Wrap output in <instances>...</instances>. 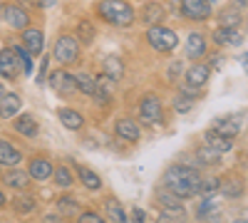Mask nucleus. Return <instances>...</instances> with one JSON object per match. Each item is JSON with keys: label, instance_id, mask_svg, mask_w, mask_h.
Returning a JSON list of instances; mask_svg holds the SVG:
<instances>
[{"label": "nucleus", "instance_id": "c9c22d12", "mask_svg": "<svg viewBox=\"0 0 248 223\" xmlns=\"http://www.w3.org/2000/svg\"><path fill=\"white\" fill-rule=\"evenodd\" d=\"M154 198H156V206H159V208H169V206H181V198H179L176 193H171L169 189H164V186H159V189H156Z\"/></svg>", "mask_w": 248, "mask_h": 223}, {"label": "nucleus", "instance_id": "423d86ee", "mask_svg": "<svg viewBox=\"0 0 248 223\" xmlns=\"http://www.w3.org/2000/svg\"><path fill=\"white\" fill-rule=\"evenodd\" d=\"M0 17H3V23L13 30H25L30 25V13L20 3H3L0 5Z\"/></svg>", "mask_w": 248, "mask_h": 223}, {"label": "nucleus", "instance_id": "c03bdc74", "mask_svg": "<svg viewBox=\"0 0 248 223\" xmlns=\"http://www.w3.org/2000/svg\"><path fill=\"white\" fill-rule=\"evenodd\" d=\"M132 218L134 221H144V218H147V213H144L141 208H132Z\"/></svg>", "mask_w": 248, "mask_h": 223}, {"label": "nucleus", "instance_id": "4c0bfd02", "mask_svg": "<svg viewBox=\"0 0 248 223\" xmlns=\"http://www.w3.org/2000/svg\"><path fill=\"white\" fill-rule=\"evenodd\" d=\"M218 191H221V178H216V176L201 178V189H199V196L201 198H214Z\"/></svg>", "mask_w": 248, "mask_h": 223}, {"label": "nucleus", "instance_id": "de8ad7c7", "mask_svg": "<svg viewBox=\"0 0 248 223\" xmlns=\"http://www.w3.org/2000/svg\"><path fill=\"white\" fill-rule=\"evenodd\" d=\"M5 204H8V198H5V191H3V189H0V208H3Z\"/></svg>", "mask_w": 248, "mask_h": 223}, {"label": "nucleus", "instance_id": "a18cd8bd", "mask_svg": "<svg viewBox=\"0 0 248 223\" xmlns=\"http://www.w3.org/2000/svg\"><path fill=\"white\" fill-rule=\"evenodd\" d=\"M221 62H223V57H221V55H211V67H214V70L221 67Z\"/></svg>", "mask_w": 248, "mask_h": 223}, {"label": "nucleus", "instance_id": "f8f14e48", "mask_svg": "<svg viewBox=\"0 0 248 223\" xmlns=\"http://www.w3.org/2000/svg\"><path fill=\"white\" fill-rule=\"evenodd\" d=\"M209 77H211V67L209 65H201V62H194L184 74V82L189 89H203L209 85Z\"/></svg>", "mask_w": 248, "mask_h": 223}, {"label": "nucleus", "instance_id": "393cba45", "mask_svg": "<svg viewBox=\"0 0 248 223\" xmlns=\"http://www.w3.org/2000/svg\"><path fill=\"white\" fill-rule=\"evenodd\" d=\"M194 159H196V166H203V169H211L221 161V154L216 149H211L209 144H203L194 151Z\"/></svg>", "mask_w": 248, "mask_h": 223}, {"label": "nucleus", "instance_id": "ddd939ff", "mask_svg": "<svg viewBox=\"0 0 248 223\" xmlns=\"http://www.w3.org/2000/svg\"><path fill=\"white\" fill-rule=\"evenodd\" d=\"M20 45H23L30 55H40L45 50V32L40 28H25L23 35H20Z\"/></svg>", "mask_w": 248, "mask_h": 223}, {"label": "nucleus", "instance_id": "b1692460", "mask_svg": "<svg viewBox=\"0 0 248 223\" xmlns=\"http://www.w3.org/2000/svg\"><path fill=\"white\" fill-rule=\"evenodd\" d=\"M75 171H77V176H79V184L85 186L87 191H99L102 189V176L97 174V171H92L90 166H75Z\"/></svg>", "mask_w": 248, "mask_h": 223}, {"label": "nucleus", "instance_id": "cd10ccee", "mask_svg": "<svg viewBox=\"0 0 248 223\" xmlns=\"http://www.w3.org/2000/svg\"><path fill=\"white\" fill-rule=\"evenodd\" d=\"M139 17H141L147 25H159V23H164V8H161L159 3H144Z\"/></svg>", "mask_w": 248, "mask_h": 223}, {"label": "nucleus", "instance_id": "9b49d317", "mask_svg": "<svg viewBox=\"0 0 248 223\" xmlns=\"http://www.w3.org/2000/svg\"><path fill=\"white\" fill-rule=\"evenodd\" d=\"M47 82H50V87L55 89V94H60V97H70V94L77 92L75 74H70L67 70H57V72H52V74L47 77Z\"/></svg>", "mask_w": 248, "mask_h": 223}, {"label": "nucleus", "instance_id": "37998d69", "mask_svg": "<svg viewBox=\"0 0 248 223\" xmlns=\"http://www.w3.org/2000/svg\"><path fill=\"white\" fill-rule=\"evenodd\" d=\"M176 74H181V62H171L169 65V82H174Z\"/></svg>", "mask_w": 248, "mask_h": 223}, {"label": "nucleus", "instance_id": "f704fd0d", "mask_svg": "<svg viewBox=\"0 0 248 223\" xmlns=\"http://www.w3.org/2000/svg\"><path fill=\"white\" fill-rule=\"evenodd\" d=\"M52 178H55V186L57 189H72V184H75V176H72V171L62 164V166H57L55 171H52Z\"/></svg>", "mask_w": 248, "mask_h": 223}, {"label": "nucleus", "instance_id": "58836bf2", "mask_svg": "<svg viewBox=\"0 0 248 223\" xmlns=\"http://www.w3.org/2000/svg\"><path fill=\"white\" fill-rule=\"evenodd\" d=\"M15 52H17V57H20V65H23V74H30L32 72V57H30V52L23 47V45H15Z\"/></svg>", "mask_w": 248, "mask_h": 223}, {"label": "nucleus", "instance_id": "2f4dec72", "mask_svg": "<svg viewBox=\"0 0 248 223\" xmlns=\"http://www.w3.org/2000/svg\"><path fill=\"white\" fill-rule=\"evenodd\" d=\"M94 35H97V30H94V25L90 23V20H79L77 28H75V37L79 40V45H92Z\"/></svg>", "mask_w": 248, "mask_h": 223}, {"label": "nucleus", "instance_id": "f03ea898", "mask_svg": "<svg viewBox=\"0 0 248 223\" xmlns=\"http://www.w3.org/2000/svg\"><path fill=\"white\" fill-rule=\"evenodd\" d=\"M94 15L99 20H105L107 25L122 28V30L132 28L134 20H137V13L127 0H99V3L94 5Z\"/></svg>", "mask_w": 248, "mask_h": 223}, {"label": "nucleus", "instance_id": "4be33fe9", "mask_svg": "<svg viewBox=\"0 0 248 223\" xmlns=\"http://www.w3.org/2000/svg\"><path fill=\"white\" fill-rule=\"evenodd\" d=\"M186 57L189 59H201L206 55V50H209V45H206V37L201 32H191L189 37H186Z\"/></svg>", "mask_w": 248, "mask_h": 223}, {"label": "nucleus", "instance_id": "473e14b6", "mask_svg": "<svg viewBox=\"0 0 248 223\" xmlns=\"http://www.w3.org/2000/svg\"><path fill=\"white\" fill-rule=\"evenodd\" d=\"M55 208H57V213H60V216L72 218V216H77V213H79V201H77V198H72V196H60V198H57V204H55Z\"/></svg>", "mask_w": 248, "mask_h": 223}, {"label": "nucleus", "instance_id": "2eb2a0df", "mask_svg": "<svg viewBox=\"0 0 248 223\" xmlns=\"http://www.w3.org/2000/svg\"><path fill=\"white\" fill-rule=\"evenodd\" d=\"M221 193H223L226 198H241V196L246 193V181H243V176L236 174V171L226 174V176L221 178Z\"/></svg>", "mask_w": 248, "mask_h": 223}, {"label": "nucleus", "instance_id": "412c9836", "mask_svg": "<svg viewBox=\"0 0 248 223\" xmlns=\"http://www.w3.org/2000/svg\"><path fill=\"white\" fill-rule=\"evenodd\" d=\"M214 43L218 45V47H226V45H241L243 43V35L236 30V28H223V25H218L216 30H214Z\"/></svg>", "mask_w": 248, "mask_h": 223}, {"label": "nucleus", "instance_id": "a211bd4d", "mask_svg": "<svg viewBox=\"0 0 248 223\" xmlns=\"http://www.w3.org/2000/svg\"><path fill=\"white\" fill-rule=\"evenodd\" d=\"M57 119L62 121V127L70 129V132H79L82 127H85V117H82V112H77L72 107H60L57 109Z\"/></svg>", "mask_w": 248, "mask_h": 223}, {"label": "nucleus", "instance_id": "6e6552de", "mask_svg": "<svg viewBox=\"0 0 248 223\" xmlns=\"http://www.w3.org/2000/svg\"><path fill=\"white\" fill-rule=\"evenodd\" d=\"M181 15L186 20H194V23L209 20L211 17V0H181Z\"/></svg>", "mask_w": 248, "mask_h": 223}, {"label": "nucleus", "instance_id": "49530a36", "mask_svg": "<svg viewBox=\"0 0 248 223\" xmlns=\"http://www.w3.org/2000/svg\"><path fill=\"white\" fill-rule=\"evenodd\" d=\"M241 65H243V70H246V74H248V52L241 55Z\"/></svg>", "mask_w": 248, "mask_h": 223}, {"label": "nucleus", "instance_id": "f257e3e1", "mask_svg": "<svg viewBox=\"0 0 248 223\" xmlns=\"http://www.w3.org/2000/svg\"><path fill=\"white\" fill-rule=\"evenodd\" d=\"M161 186L176 193L181 201L199 196L201 189V174L196 166H186V164H171L167 171L161 174Z\"/></svg>", "mask_w": 248, "mask_h": 223}, {"label": "nucleus", "instance_id": "aec40b11", "mask_svg": "<svg viewBox=\"0 0 248 223\" xmlns=\"http://www.w3.org/2000/svg\"><path fill=\"white\" fill-rule=\"evenodd\" d=\"M214 129L226 134V136H231V139H236L238 132H241V117H236V114L218 117V119H214Z\"/></svg>", "mask_w": 248, "mask_h": 223}, {"label": "nucleus", "instance_id": "7c9ffc66", "mask_svg": "<svg viewBox=\"0 0 248 223\" xmlns=\"http://www.w3.org/2000/svg\"><path fill=\"white\" fill-rule=\"evenodd\" d=\"M102 72H105L107 77H112L114 82H117V79H122V74H124L122 57H117V55H107V57H105V62H102Z\"/></svg>", "mask_w": 248, "mask_h": 223}, {"label": "nucleus", "instance_id": "4468645a", "mask_svg": "<svg viewBox=\"0 0 248 223\" xmlns=\"http://www.w3.org/2000/svg\"><path fill=\"white\" fill-rule=\"evenodd\" d=\"M3 184L13 191H28L30 189V174L28 171H20L17 166H8V171L0 174Z\"/></svg>", "mask_w": 248, "mask_h": 223}, {"label": "nucleus", "instance_id": "5701e85b", "mask_svg": "<svg viewBox=\"0 0 248 223\" xmlns=\"http://www.w3.org/2000/svg\"><path fill=\"white\" fill-rule=\"evenodd\" d=\"M20 161H23V151L15 149L8 139H0V164L8 169V166H20Z\"/></svg>", "mask_w": 248, "mask_h": 223}, {"label": "nucleus", "instance_id": "c756f323", "mask_svg": "<svg viewBox=\"0 0 248 223\" xmlns=\"http://www.w3.org/2000/svg\"><path fill=\"white\" fill-rule=\"evenodd\" d=\"M105 216H107V221H114V223H124V221H127V213H124L122 204L114 196L105 198Z\"/></svg>", "mask_w": 248, "mask_h": 223}, {"label": "nucleus", "instance_id": "09e8293b", "mask_svg": "<svg viewBox=\"0 0 248 223\" xmlns=\"http://www.w3.org/2000/svg\"><path fill=\"white\" fill-rule=\"evenodd\" d=\"M3 92H5V89H3V82H0V94H3Z\"/></svg>", "mask_w": 248, "mask_h": 223}, {"label": "nucleus", "instance_id": "dca6fc26", "mask_svg": "<svg viewBox=\"0 0 248 223\" xmlns=\"http://www.w3.org/2000/svg\"><path fill=\"white\" fill-rule=\"evenodd\" d=\"M203 144H209V147L216 149L218 154H226V151L233 149V139L226 136V134H221V132H216V129L211 127V129L203 132Z\"/></svg>", "mask_w": 248, "mask_h": 223}, {"label": "nucleus", "instance_id": "39448f33", "mask_svg": "<svg viewBox=\"0 0 248 223\" xmlns=\"http://www.w3.org/2000/svg\"><path fill=\"white\" fill-rule=\"evenodd\" d=\"M139 121L147 127H156L164 121V107H161V99L154 97V94H147L141 97L139 102Z\"/></svg>", "mask_w": 248, "mask_h": 223}, {"label": "nucleus", "instance_id": "8fccbe9b", "mask_svg": "<svg viewBox=\"0 0 248 223\" xmlns=\"http://www.w3.org/2000/svg\"><path fill=\"white\" fill-rule=\"evenodd\" d=\"M0 174H3V164H0Z\"/></svg>", "mask_w": 248, "mask_h": 223}, {"label": "nucleus", "instance_id": "6ab92c4d", "mask_svg": "<svg viewBox=\"0 0 248 223\" xmlns=\"http://www.w3.org/2000/svg\"><path fill=\"white\" fill-rule=\"evenodd\" d=\"M13 129H15L17 134L28 136V139H35V136H37V132H40V127H37L35 117H32V114H28V112H25V114H15Z\"/></svg>", "mask_w": 248, "mask_h": 223}, {"label": "nucleus", "instance_id": "c85d7f7f", "mask_svg": "<svg viewBox=\"0 0 248 223\" xmlns=\"http://www.w3.org/2000/svg\"><path fill=\"white\" fill-rule=\"evenodd\" d=\"M221 216V206L216 204L214 198H203L201 204L196 206V218L199 221H214Z\"/></svg>", "mask_w": 248, "mask_h": 223}, {"label": "nucleus", "instance_id": "9d476101", "mask_svg": "<svg viewBox=\"0 0 248 223\" xmlns=\"http://www.w3.org/2000/svg\"><path fill=\"white\" fill-rule=\"evenodd\" d=\"M114 134L119 141H127V144H137V141L141 139V127L139 121L129 119V117H122L114 121Z\"/></svg>", "mask_w": 248, "mask_h": 223}, {"label": "nucleus", "instance_id": "20e7f679", "mask_svg": "<svg viewBox=\"0 0 248 223\" xmlns=\"http://www.w3.org/2000/svg\"><path fill=\"white\" fill-rule=\"evenodd\" d=\"M147 43L154 52H174L179 47V35L171 28H164V25H149L147 30Z\"/></svg>", "mask_w": 248, "mask_h": 223}, {"label": "nucleus", "instance_id": "79ce46f5", "mask_svg": "<svg viewBox=\"0 0 248 223\" xmlns=\"http://www.w3.org/2000/svg\"><path fill=\"white\" fill-rule=\"evenodd\" d=\"M77 218H79V221H90V223L102 221V216H99L97 211H79V213H77Z\"/></svg>", "mask_w": 248, "mask_h": 223}, {"label": "nucleus", "instance_id": "bb28decb", "mask_svg": "<svg viewBox=\"0 0 248 223\" xmlns=\"http://www.w3.org/2000/svg\"><path fill=\"white\" fill-rule=\"evenodd\" d=\"M35 206H37V201H35V196H32V193L17 191V196L13 198V211H15V213H20V216L32 213V211H35Z\"/></svg>", "mask_w": 248, "mask_h": 223}, {"label": "nucleus", "instance_id": "a19ab883", "mask_svg": "<svg viewBox=\"0 0 248 223\" xmlns=\"http://www.w3.org/2000/svg\"><path fill=\"white\" fill-rule=\"evenodd\" d=\"M47 62H50V57H43L40 59V72H37V85H43L45 79H47Z\"/></svg>", "mask_w": 248, "mask_h": 223}, {"label": "nucleus", "instance_id": "1a4fd4ad", "mask_svg": "<svg viewBox=\"0 0 248 223\" xmlns=\"http://www.w3.org/2000/svg\"><path fill=\"white\" fill-rule=\"evenodd\" d=\"M52 171H55V166H52L50 156H45V154H37L28 161V174H30L32 181H40V184H43V181H50Z\"/></svg>", "mask_w": 248, "mask_h": 223}, {"label": "nucleus", "instance_id": "0eeeda50", "mask_svg": "<svg viewBox=\"0 0 248 223\" xmlns=\"http://www.w3.org/2000/svg\"><path fill=\"white\" fill-rule=\"evenodd\" d=\"M20 74H23V65H20L15 47H3L0 50V77L8 82H15Z\"/></svg>", "mask_w": 248, "mask_h": 223}, {"label": "nucleus", "instance_id": "7ed1b4c3", "mask_svg": "<svg viewBox=\"0 0 248 223\" xmlns=\"http://www.w3.org/2000/svg\"><path fill=\"white\" fill-rule=\"evenodd\" d=\"M79 52H82V45H79V40L75 35H70V32L57 35L55 47H52V59H55V62H60V67L75 65L77 59H79Z\"/></svg>", "mask_w": 248, "mask_h": 223}, {"label": "nucleus", "instance_id": "e433bc0d", "mask_svg": "<svg viewBox=\"0 0 248 223\" xmlns=\"http://www.w3.org/2000/svg\"><path fill=\"white\" fill-rule=\"evenodd\" d=\"M218 23H221L223 28H238V25H241V13H238V8L231 5V8L221 10V13H218Z\"/></svg>", "mask_w": 248, "mask_h": 223}, {"label": "nucleus", "instance_id": "a878e982", "mask_svg": "<svg viewBox=\"0 0 248 223\" xmlns=\"http://www.w3.org/2000/svg\"><path fill=\"white\" fill-rule=\"evenodd\" d=\"M196 107V89H181L176 97H174V109L179 114H186V112H191Z\"/></svg>", "mask_w": 248, "mask_h": 223}, {"label": "nucleus", "instance_id": "f3484780", "mask_svg": "<svg viewBox=\"0 0 248 223\" xmlns=\"http://www.w3.org/2000/svg\"><path fill=\"white\" fill-rule=\"evenodd\" d=\"M23 99L15 92H3L0 94V119H13L15 114H20Z\"/></svg>", "mask_w": 248, "mask_h": 223}, {"label": "nucleus", "instance_id": "72a5a7b5", "mask_svg": "<svg viewBox=\"0 0 248 223\" xmlns=\"http://www.w3.org/2000/svg\"><path fill=\"white\" fill-rule=\"evenodd\" d=\"M75 85H77V89L82 94L94 97V92H97V77H92L87 72H79V74H75Z\"/></svg>", "mask_w": 248, "mask_h": 223}, {"label": "nucleus", "instance_id": "ea45409f", "mask_svg": "<svg viewBox=\"0 0 248 223\" xmlns=\"http://www.w3.org/2000/svg\"><path fill=\"white\" fill-rule=\"evenodd\" d=\"M186 216V211H184V206H169V208H159V218L161 221H171V218H184Z\"/></svg>", "mask_w": 248, "mask_h": 223}]
</instances>
